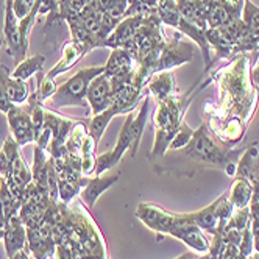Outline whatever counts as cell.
Returning a JSON list of instances; mask_svg holds the SVG:
<instances>
[{
    "label": "cell",
    "instance_id": "f1b7e54d",
    "mask_svg": "<svg viewBox=\"0 0 259 259\" xmlns=\"http://www.w3.org/2000/svg\"><path fill=\"white\" fill-rule=\"evenodd\" d=\"M11 259H30L28 257V253H27V250H22V251H19L16 256H13Z\"/></svg>",
    "mask_w": 259,
    "mask_h": 259
},
{
    "label": "cell",
    "instance_id": "5bb4252c",
    "mask_svg": "<svg viewBox=\"0 0 259 259\" xmlns=\"http://www.w3.org/2000/svg\"><path fill=\"white\" fill-rule=\"evenodd\" d=\"M0 84L4 86V89L7 92V97L13 105L27 103V100L30 97L27 81L11 78V72L4 64H0Z\"/></svg>",
    "mask_w": 259,
    "mask_h": 259
},
{
    "label": "cell",
    "instance_id": "83f0119b",
    "mask_svg": "<svg viewBox=\"0 0 259 259\" xmlns=\"http://www.w3.org/2000/svg\"><path fill=\"white\" fill-rule=\"evenodd\" d=\"M5 228H7V219L0 209V240H4V234H5Z\"/></svg>",
    "mask_w": 259,
    "mask_h": 259
},
{
    "label": "cell",
    "instance_id": "4316f807",
    "mask_svg": "<svg viewBox=\"0 0 259 259\" xmlns=\"http://www.w3.org/2000/svg\"><path fill=\"white\" fill-rule=\"evenodd\" d=\"M13 106H16V105H13V103L8 100V97H7V92H5L4 86L0 84V113L7 114V113H8V111H10Z\"/></svg>",
    "mask_w": 259,
    "mask_h": 259
},
{
    "label": "cell",
    "instance_id": "30bf717a",
    "mask_svg": "<svg viewBox=\"0 0 259 259\" xmlns=\"http://www.w3.org/2000/svg\"><path fill=\"white\" fill-rule=\"evenodd\" d=\"M4 242L8 259H11L22 250H27V228L22 224L19 212H16L7 219Z\"/></svg>",
    "mask_w": 259,
    "mask_h": 259
},
{
    "label": "cell",
    "instance_id": "e0dca14e",
    "mask_svg": "<svg viewBox=\"0 0 259 259\" xmlns=\"http://www.w3.org/2000/svg\"><path fill=\"white\" fill-rule=\"evenodd\" d=\"M46 63L44 55H33L30 58H24L17 67L11 72V78L27 81L34 73H39L42 70V66Z\"/></svg>",
    "mask_w": 259,
    "mask_h": 259
},
{
    "label": "cell",
    "instance_id": "7c38bea8",
    "mask_svg": "<svg viewBox=\"0 0 259 259\" xmlns=\"http://www.w3.org/2000/svg\"><path fill=\"white\" fill-rule=\"evenodd\" d=\"M119 180V172H113L108 175H99L96 178H92L88 181L86 186L81 189L80 192V200L86 205V208H92L96 205V201L99 200V197L113 184Z\"/></svg>",
    "mask_w": 259,
    "mask_h": 259
},
{
    "label": "cell",
    "instance_id": "2e32d148",
    "mask_svg": "<svg viewBox=\"0 0 259 259\" xmlns=\"http://www.w3.org/2000/svg\"><path fill=\"white\" fill-rule=\"evenodd\" d=\"M120 114V111L119 108L114 105V103H111L109 108H106L105 111H102L100 114L94 116L91 120H89V128H88V135L96 141V144L99 145L100 139H102V135L105 133V130L106 126L109 125V122L113 120L114 116Z\"/></svg>",
    "mask_w": 259,
    "mask_h": 259
},
{
    "label": "cell",
    "instance_id": "4dcf8cb0",
    "mask_svg": "<svg viewBox=\"0 0 259 259\" xmlns=\"http://www.w3.org/2000/svg\"><path fill=\"white\" fill-rule=\"evenodd\" d=\"M2 44H4V38H2V39H0V47H2Z\"/></svg>",
    "mask_w": 259,
    "mask_h": 259
},
{
    "label": "cell",
    "instance_id": "484cf974",
    "mask_svg": "<svg viewBox=\"0 0 259 259\" xmlns=\"http://www.w3.org/2000/svg\"><path fill=\"white\" fill-rule=\"evenodd\" d=\"M34 5H31L28 0H13V11H14L17 19L21 21V19H24L25 16H28L31 13Z\"/></svg>",
    "mask_w": 259,
    "mask_h": 259
},
{
    "label": "cell",
    "instance_id": "1f68e13d",
    "mask_svg": "<svg viewBox=\"0 0 259 259\" xmlns=\"http://www.w3.org/2000/svg\"><path fill=\"white\" fill-rule=\"evenodd\" d=\"M0 180H2V178H0Z\"/></svg>",
    "mask_w": 259,
    "mask_h": 259
},
{
    "label": "cell",
    "instance_id": "cb8c5ba5",
    "mask_svg": "<svg viewBox=\"0 0 259 259\" xmlns=\"http://www.w3.org/2000/svg\"><path fill=\"white\" fill-rule=\"evenodd\" d=\"M242 22L248 30H259V8L251 4V0H244V19Z\"/></svg>",
    "mask_w": 259,
    "mask_h": 259
},
{
    "label": "cell",
    "instance_id": "44dd1931",
    "mask_svg": "<svg viewBox=\"0 0 259 259\" xmlns=\"http://www.w3.org/2000/svg\"><path fill=\"white\" fill-rule=\"evenodd\" d=\"M156 13L161 22L167 24L174 28L178 27L180 19H181V13L178 8V4L175 0H159L156 5Z\"/></svg>",
    "mask_w": 259,
    "mask_h": 259
},
{
    "label": "cell",
    "instance_id": "3957f363",
    "mask_svg": "<svg viewBox=\"0 0 259 259\" xmlns=\"http://www.w3.org/2000/svg\"><path fill=\"white\" fill-rule=\"evenodd\" d=\"M105 72V66L86 67L78 70L75 75L70 77L67 81L60 84L55 94L47 100L50 109L53 108H67V106H86L88 105V88L91 81L100 73Z\"/></svg>",
    "mask_w": 259,
    "mask_h": 259
},
{
    "label": "cell",
    "instance_id": "4fadbf2b",
    "mask_svg": "<svg viewBox=\"0 0 259 259\" xmlns=\"http://www.w3.org/2000/svg\"><path fill=\"white\" fill-rule=\"evenodd\" d=\"M145 89L149 94L155 97L158 103L165 100L169 96L175 94V91H177L174 73L170 70H162V72L153 73V75L147 80Z\"/></svg>",
    "mask_w": 259,
    "mask_h": 259
},
{
    "label": "cell",
    "instance_id": "ffe728a7",
    "mask_svg": "<svg viewBox=\"0 0 259 259\" xmlns=\"http://www.w3.org/2000/svg\"><path fill=\"white\" fill-rule=\"evenodd\" d=\"M97 144L92 139L89 135L86 136L83 145H81V152H80V158H81V174L83 177H91L96 175V150H97Z\"/></svg>",
    "mask_w": 259,
    "mask_h": 259
},
{
    "label": "cell",
    "instance_id": "7a4b0ae2",
    "mask_svg": "<svg viewBox=\"0 0 259 259\" xmlns=\"http://www.w3.org/2000/svg\"><path fill=\"white\" fill-rule=\"evenodd\" d=\"M0 178H4L10 191L17 198L24 197V191L33 180L31 169L22 158L21 147L10 135L0 149Z\"/></svg>",
    "mask_w": 259,
    "mask_h": 259
},
{
    "label": "cell",
    "instance_id": "603a6c76",
    "mask_svg": "<svg viewBox=\"0 0 259 259\" xmlns=\"http://www.w3.org/2000/svg\"><path fill=\"white\" fill-rule=\"evenodd\" d=\"M55 91H57V84H55V81L47 78L46 73L39 72L38 73V86H36V91H34L38 102L46 103L55 94Z\"/></svg>",
    "mask_w": 259,
    "mask_h": 259
},
{
    "label": "cell",
    "instance_id": "ac0fdd59",
    "mask_svg": "<svg viewBox=\"0 0 259 259\" xmlns=\"http://www.w3.org/2000/svg\"><path fill=\"white\" fill-rule=\"evenodd\" d=\"M88 128H89V120L83 119V120H75L72 126V132L66 141V149L67 153L72 156H80L81 152V145L88 136Z\"/></svg>",
    "mask_w": 259,
    "mask_h": 259
},
{
    "label": "cell",
    "instance_id": "6da1fadb",
    "mask_svg": "<svg viewBox=\"0 0 259 259\" xmlns=\"http://www.w3.org/2000/svg\"><path fill=\"white\" fill-rule=\"evenodd\" d=\"M197 96V89H192V94H188V97H178L175 94L169 96L165 100L158 103L156 113L153 117V123L156 128V138L153 150L150 152V159L162 156L178 130L183 123V114L188 108V103L191 97Z\"/></svg>",
    "mask_w": 259,
    "mask_h": 259
},
{
    "label": "cell",
    "instance_id": "277c9868",
    "mask_svg": "<svg viewBox=\"0 0 259 259\" xmlns=\"http://www.w3.org/2000/svg\"><path fill=\"white\" fill-rule=\"evenodd\" d=\"M184 152L192 159H198L203 162H212L219 165H230L234 164L239 155L244 150H228L224 145H219L211 138L205 123H201L198 130H195L189 144L184 147Z\"/></svg>",
    "mask_w": 259,
    "mask_h": 259
},
{
    "label": "cell",
    "instance_id": "9c48e42d",
    "mask_svg": "<svg viewBox=\"0 0 259 259\" xmlns=\"http://www.w3.org/2000/svg\"><path fill=\"white\" fill-rule=\"evenodd\" d=\"M138 69V63L125 49H113L109 60L105 64V75L109 78H119L133 81V77Z\"/></svg>",
    "mask_w": 259,
    "mask_h": 259
},
{
    "label": "cell",
    "instance_id": "5b68a950",
    "mask_svg": "<svg viewBox=\"0 0 259 259\" xmlns=\"http://www.w3.org/2000/svg\"><path fill=\"white\" fill-rule=\"evenodd\" d=\"M128 83V80H119V78H109L105 73H100L99 77H96L91 81L88 88V105L91 106L92 114L97 116L102 111L111 106L117 92Z\"/></svg>",
    "mask_w": 259,
    "mask_h": 259
},
{
    "label": "cell",
    "instance_id": "ba28073f",
    "mask_svg": "<svg viewBox=\"0 0 259 259\" xmlns=\"http://www.w3.org/2000/svg\"><path fill=\"white\" fill-rule=\"evenodd\" d=\"M7 117L11 128V136L19 144V147L34 142V130H33L31 117L25 106L22 105L13 106L7 113Z\"/></svg>",
    "mask_w": 259,
    "mask_h": 259
},
{
    "label": "cell",
    "instance_id": "7402d4cb",
    "mask_svg": "<svg viewBox=\"0 0 259 259\" xmlns=\"http://www.w3.org/2000/svg\"><path fill=\"white\" fill-rule=\"evenodd\" d=\"M97 5L102 13L120 22L126 14L130 0H97Z\"/></svg>",
    "mask_w": 259,
    "mask_h": 259
},
{
    "label": "cell",
    "instance_id": "d4e9b609",
    "mask_svg": "<svg viewBox=\"0 0 259 259\" xmlns=\"http://www.w3.org/2000/svg\"><path fill=\"white\" fill-rule=\"evenodd\" d=\"M192 135H194V130H191V128L188 126L186 122H183L181 126H180V130H178V133H177L175 138L172 139V142H170V145H169V149H172V150L184 149V147H186V145L189 144Z\"/></svg>",
    "mask_w": 259,
    "mask_h": 259
},
{
    "label": "cell",
    "instance_id": "8992f818",
    "mask_svg": "<svg viewBox=\"0 0 259 259\" xmlns=\"http://www.w3.org/2000/svg\"><path fill=\"white\" fill-rule=\"evenodd\" d=\"M194 57V49L189 42H184L180 39V34L177 33L172 41H167L164 49L159 53V58L155 66V73L162 70H170L180 64L191 61Z\"/></svg>",
    "mask_w": 259,
    "mask_h": 259
},
{
    "label": "cell",
    "instance_id": "d6986e66",
    "mask_svg": "<svg viewBox=\"0 0 259 259\" xmlns=\"http://www.w3.org/2000/svg\"><path fill=\"white\" fill-rule=\"evenodd\" d=\"M253 197V189H251V184L248 183V180L245 177H237V180L233 184V189H231V203L233 206H236L237 209H242L247 208L248 201Z\"/></svg>",
    "mask_w": 259,
    "mask_h": 259
},
{
    "label": "cell",
    "instance_id": "f546056e",
    "mask_svg": "<svg viewBox=\"0 0 259 259\" xmlns=\"http://www.w3.org/2000/svg\"><path fill=\"white\" fill-rule=\"evenodd\" d=\"M198 259H212L211 256H206V257H198Z\"/></svg>",
    "mask_w": 259,
    "mask_h": 259
},
{
    "label": "cell",
    "instance_id": "8fae6325",
    "mask_svg": "<svg viewBox=\"0 0 259 259\" xmlns=\"http://www.w3.org/2000/svg\"><path fill=\"white\" fill-rule=\"evenodd\" d=\"M145 16H149V14H136V16L123 17V19L119 22V25L114 28V31L108 36V39L105 41L103 47L125 49V46L133 39V36L136 34Z\"/></svg>",
    "mask_w": 259,
    "mask_h": 259
},
{
    "label": "cell",
    "instance_id": "9a60e30c",
    "mask_svg": "<svg viewBox=\"0 0 259 259\" xmlns=\"http://www.w3.org/2000/svg\"><path fill=\"white\" fill-rule=\"evenodd\" d=\"M86 53H88V52H86L81 46L75 44L73 41L66 42V44H64V47H63L61 60L58 61V64H57V66H53V67L46 73V77H47V78H50V80H55L58 75H61V73H64V72L70 70L73 66H75V64H77L83 57H84Z\"/></svg>",
    "mask_w": 259,
    "mask_h": 259
},
{
    "label": "cell",
    "instance_id": "52a82bcc",
    "mask_svg": "<svg viewBox=\"0 0 259 259\" xmlns=\"http://www.w3.org/2000/svg\"><path fill=\"white\" fill-rule=\"evenodd\" d=\"M4 39L7 42V53L14 60H24L27 50L21 41L19 19L13 11V0H5V22H4Z\"/></svg>",
    "mask_w": 259,
    "mask_h": 259
}]
</instances>
